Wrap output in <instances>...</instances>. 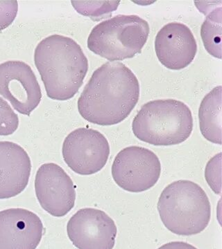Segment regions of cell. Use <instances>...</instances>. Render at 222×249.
<instances>
[{"instance_id":"obj_18","label":"cell","mask_w":222,"mask_h":249,"mask_svg":"<svg viewBox=\"0 0 222 249\" xmlns=\"http://www.w3.org/2000/svg\"><path fill=\"white\" fill-rule=\"evenodd\" d=\"M222 153L213 157L207 163L205 170V178L214 193L222 194L221 171Z\"/></svg>"},{"instance_id":"obj_12","label":"cell","mask_w":222,"mask_h":249,"mask_svg":"<svg viewBox=\"0 0 222 249\" xmlns=\"http://www.w3.org/2000/svg\"><path fill=\"white\" fill-rule=\"evenodd\" d=\"M155 51L159 61L166 68L181 70L189 66L195 59L197 41L185 24L169 23L156 36Z\"/></svg>"},{"instance_id":"obj_20","label":"cell","mask_w":222,"mask_h":249,"mask_svg":"<svg viewBox=\"0 0 222 249\" xmlns=\"http://www.w3.org/2000/svg\"><path fill=\"white\" fill-rule=\"evenodd\" d=\"M158 249H197L190 244L184 242H172L162 245Z\"/></svg>"},{"instance_id":"obj_5","label":"cell","mask_w":222,"mask_h":249,"mask_svg":"<svg viewBox=\"0 0 222 249\" xmlns=\"http://www.w3.org/2000/svg\"><path fill=\"white\" fill-rule=\"evenodd\" d=\"M149 31L147 21L139 16L118 15L93 28L88 48L111 62L133 58L142 52Z\"/></svg>"},{"instance_id":"obj_11","label":"cell","mask_w":222,"mask_h":249,"mask_svg":"<svg viewBox=\"0 0 222 249\" xmlns=\"http://www.w3.org/2000/svg\"><path fill=\"white\" fill-rule=\"evenodd\" d=\"M43 231L40 217L30 211H0V249H36Z\"/></svg>"},{"instance_id":"obj_6","label":"cell","mask_w":222,"mask_h":249,"mask_svg":"<svg viewBox=\"0 0 222 249\" xmlns=\"http://www.w3.org/2000/svg\"><path fill=\"white\" fill-rule=\"evenodd\" d=\"M161 164L156 154L145 147L130 146L118 154L112 166L115 182L124 191L141 193L155 186Z\"/></svg>"},{"instance_id":"obj_7","label":"cell","mask_w":222,"mask_h":249,"mask_svg":"<svg viewBox=\"0 0 222 249\" xmlns=\"http://www.w3.org/2000/svg\"><path fill=\"white\" fill-rule=\"evenodd\" d=\"M62 153L65 163L75 173L90 175L98 173L106 165L110 145L99 131L82 127L67 136Z\"/></svg>"},{"instance_id":"obj_3","label":"cell","mask_w":222,"mask_h":249,"mask_svg":"<svg viewBox=\"0 0 222 249\" xmlns=\"http://www.w3.org/2000/svg\"><path fill=\"white\" fill-rule=\"evenodd\" d=\"M158 211L164 227L179 235L203 231L211 217L206 193L188 180H179L166 187L159 197Z\"/></svg>"},{"instance_id":"obj_9","label":"cell","mask_w":222,"mask_h":249,"mask_svg":"<svg viewBox=\"0 0 222 249\" xmlns=\"http://www.w3.org/2000/svg\"><path fill=\"white\" fill-rule=\"evenodd\" d=\"M67 232L78 249H113L118 229L116 223L106 213L85 208L70 218Z\"/></svg>"},{"instance_id":"obj_19","label":"cell","mask_w":222,"mask_h":249,"mask_svg":"<svg viewBox=\"0 0 222 249\" xmlns=\"http://www.w3.org/2000/svg\"><path fill=\"white\" fill-rule=\"evenodd\" d=\"M18 11V1H0V31L9 27L14 22Z\"/></svg>"},{"instance_id":"obj_10","label":"cell","mask_w":222,"mask_h":249,"mask_svg":"<svg viewBox=\"0 0 222 249\" xmlns=\"http://www.w3.org/2000/svg\"><path fill=\"white\" fill-rule=\"evenodd\" d=\"M35 191L41 207L54 217L66 215L75 204L73 181L56 163H44L36 175Z\"/></svg>"},{"instance_id":"obj_17","label":"cell","mask_w":222,"mask_h":249,"mask_svg":"<svg viewBox=\"0 0 222 249\" xmlns=\"http://www.w3.org/2000/svg\"><path fill=\"white\" fill-rule=\"evenodd\" d=\"M19 119L9 103L0 97V136L11 135L17 130Z\"/></svg>"},{"instance_id":"obj_13","label":"cell","mask_w":222,"mask_h":249,"mask_svg":"<svg viewBox=\"0 0 222 249\" xmlns=\"http://www.w3.org/2000/svg\"><path fill=\"white\" fill-rule=\"evenodd\" d=\"M30 157L15 142H0V199L20 194L30 178Z\"/></svg>"},{"instance_id":"obj_15","label":"cell","mask_w":222,"mask_h":249,"mask_svg":"<svg viewBox=\"0 0 222 249\" xmlns=\"http://www.w3.org/2000/svg\"><path fill=\"white\" fill-rule=\"evenodd\" d=\"M220 1L195 2L202 13L206 15L201 29V36L205 50L215 58H222V5Z\"/></svg>"},{"instance_id":"obj_16","label":"cell","mask_w":222,"mask_h":249,"mask_svg":"<svg viewBox=\"0 0 222 249\" xmlns=\"http://www.w3.org/2000/svg\"><path fill=\"white\" fill-rule=\"evenodd\" d=\"M79 14L90 18H100L116 11L120 1H72Z\"/></svg>"},{"instance_id":"obj_2","label":"cell","mask_w":222,"mask_h":249,"mask_svg":"<svg viewBox=\"0 0 222 249\" xmlns=\"http://www.w3.org/2000/svg\"><path fill=\"white\" fill-rule=\"evenodd\" d=\"M34 62L47 96L67 101L78 92L88 70V61L81 47L66 36H49L39 42Z\"/></svg>"},{"instance_id":"obj_8","label":"cell","mask_w":222,"mask_h":249,"mask_svg":"<svg viewBox=\"0 0 222 249\" xmlns=\"http://www.w3.org/2000/svg\"><path fill=\"white\" fill-rule=\"evenodd\" d=\"M0 95L23 115L40 104L42 92L35 73L27 63L10 60L0 64Z\"/></svg>"},{"instance_id":"obj_1","label":"cell","mask_w":222,"mask_h":249,"mask_svg":"<svg viewBox=\"0 0 222 249\" xmlns=\"http://www.w3.org/2000/svg\"><path fill=\"white\" fill-rule=\"evenodd\" d=\"M139 98V81L133 72L121 62H108L94 72L77 105L85 120L113 125L129 116Z\"/></svg>"},{"instance_id":"obj_14","label":"cell","mask_w":222,"mask_h":249,"mask_svg":"<svg viewBox=\"0 0 222 249\" xmlns=\"http://www.w3.org/2000/svg\"><path fill=\"white\" fill-rule=\"evenodd\" d=\"M200 131L208 142L222 145V86L203 98L199 109Z\"/></svg>"},{"instance_id":"obj_4","label":"cell","mask_w":222,"mask_h":249,"mask_svg":"<svg viewBox=\"0 0 222 249\" xmlns=\"http://www.w3.org/2000/svg\"><path fill=\"white\" fill-rule=\"evenodd\" d=\"M193 129L191 110L174 99L156 100L144 104L132 123L133 134L139 140L156 146L182 143Z\"/></svg>"}]
</instances>
